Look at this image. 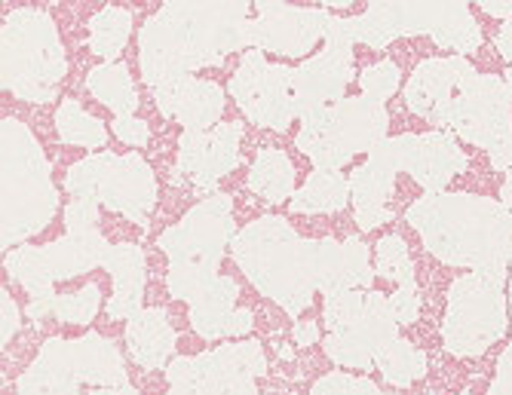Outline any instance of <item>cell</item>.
<instances>
[{
	"label": "cell",
	"mask_w": 512,
	"mask_h": 395,
	"mask_svg": "<svg viewBox=\"0 0 512 395\" xmlns=\"http://www.w3.org/2000/svg\"><path fill=\"white\" fill-rule=\"evenodd\" d=\"M230 255L264 298L289 316L310 310L316 291H371L375 282L371 249L359 236L344 242L304 239L279 215H264L237 230Z\"/></svg>",
	"instance_id": "cell-1"
},
{
	"label": "cell",
	"mask_w": 512,
	"mask_h": 395,
	"mask_svg": "<svg viewBox=\"0 0 512 395\" xmlns=\"http://www.w3.org/2000/svg\"><path fill=\"white\" fill-rule=\"evenodd\" d=\"M252 4H163L138 34V65L154 98L191 80L200 68H218L249 46Z\"/></svg>",
	"instance_id": "cell-2"
},
{
	"label": "cell",
	"mask_w": 512,
	"mask_h": 395,
	"mask_svg": "<svg viewBox=\"0 0 512 395\" xmlns=\"http://www.w3.org/2000/svg\"><path fill=\"white\" fill-rule=\"evenodd\" d=\"M405 221L421 233L436 261L463 267L494 285L509 282L512 212L500 200L448 190L424 193L408 206Z\"/></svg>",
	"instance_id": "cell-3"
},
{
	"label": "cell",
	"mask_w": 512,
	"mask_h": 395,
	"mask_svg": "<svg viewBox=\"0 0 512 395\" xmlns=\"http://www.w3.org/2000/svg\"><path fill=\"white\" fill-rule=\"evenodd\" d=\"M0 144H4V215H0V249L13 252L28 236L50 227L59 209V190L53 184L50 160L34 132L7 117L0 123Z\"/></svg>",
	"instance_id": "cell-4"
},
{
	"label": "cell",
	"mask_w": 512,
	"mask_h": 395,
	"mask_svg": "<svg viewBox=\"0 0 512 395\" xmlns=\"http://www.w3.org/2000/svg\"><path fill=\"white\" fill-rule=\"evenodd\" d=\"M234 200L215 193L160 233L157 245L169 258V291L178 301H197L218 279V264L234 242Z\"/></svg>",
	"instance_id": "cell-5"
},
{
	"label": "cell",
	"mask_w": 512,
	"mask_h": 395,
	"mask_svg": "<svg viewBox=\"0 0 512 395\" xmlns=\"http://www.w3.org/2000/svg\"><path fill=\"white\" fill-rule=\"evenodd\" d=\"M68 74L56 22L46 10L16 7L0 31V80L16 98L50 105Z\"/></svg>",
	"instance_id": "cell-6"
},
{
	"label": "cell",
	"mask_w": 512,
	"mask_h": 395,
	"mask_svg": "<svg viewBox=\"0 0 512 395\" xmlns=\"http://www.w3.org/2000/svg\"><path fill=\"white\" fill-rule=\"evenodd\" d=\"M325 328V356L353 371H375L378 353L402 337L390 298L378 288L325 294Z\"/></svg>",
	"instance_id": "cell-7"
},
{
	"label": "cell",
	"mask_w": 512,
	"mask_h": 395,
	"mask_svg": "<svg viewBox=\"0 0 512 395\" xmlns=\"http://www.w3.org/2000/svg\"><path fill=\"white\" fill-rule=\"evenodd\" d=\"M390 117L387 108L375 98L350 95L344 102L304 117L295 138L298 151L307 154L313 169L341 172L356 154H371L381 141H387Z\"/></svg>",
	"instance_id": "cell-8"
},
{
	"label": "cell",
	"mask_w": 512,
	"mask_h": 395,
	"mask_svg": "<svg viewBox=\"0 0 512 395\" xmlns=\"http://www.w3.org/2000/svg\"><path fill=\"white\" fill-rule=\"evenodd\" d=\"M65 190L71 200L105 206L142 230L157 206V178L142 154H92L68 169Z\"/></svg>",
	"instance_id": "cell-9"
},
{
	"label": "cell",
	"mask_w": 512,
	"mask_h": 395,
	"mask_svg": "<svg viewBox=\"0 0 512 395\" xmlns=\"http://www.w3.org/2000/svg\"><path fill=\"white\" fill-rule=\"evenodd\" d=\"M509 328V298L503 285L476 273L457 276L448 288L442 343L457 359H479Z\"/></svg>",
	"instance_id": "cell-10"
},
{
	"label": "cell",
	"mask_w": 512,
	"mask_h": 395,
	"mask_svg": "<svg viewBox=\"0 0 512 395\" xmlns=\"http://www.w3.org/2000/svg\"><path fill=\"white\" fill-rule=\"evenodd\" d=\"M108 252H111V245L102 236V230L65 233L62 239L40 245V249L19 245V249L4 255V267L28 291V298L37 301V298H46V294H53L56 282L105 267Z\"/></svg>",
	"instance_id": "cell-11"
},
{
	"label": "cell",
	"mask_w": 512,
	"mask_h": 395,
	"mask_svg": "<svg viewBox=\"0 0 512 395\" xmlns=\"http://www.w3.org/2000/svg\"><path fill=\"white\" fill-rule=\"evenodd\" d=\"M267 371L258 340L224 343L203 356H181L166 368V395H258L255 380Z\"/></svg>",
	"instance_id": "cell-12"
},
{
	"label": "cell",
	"mask_w": 512,
	"mask_h": 395,
	"mask_svg": "<svg viewBox=\"0 0 512 395\" xmlns=\"http://www.w3.org/2000/svg\"><path fill=\"white\" fill-rule=\"evenodd\" d=\"M230 98L252 126L286 132L298 117L295 105V68L270 65L258 49H246L237 74L227 83Z\"/></svg>",
	"instance_id": "cell-13"
},
{
	"label": "cell",
	"mask_w": 512,
	"mask_h": 395,
	"mask_svg": "<svg viewBox=\"0 0 512 395\" xmlns=\"http://www.w3.org/2000/svg\"><path fill=\"white\" fill-rule=\"evenodd\" d=\"M436 129H451L454 138L482 147L488 154L500 138L512 132V95L506 80L497 74H479L463 83L442 111Z\"/></svg>",
	"instance_id": "cell-14"
},
{
	"label": "cell",
	"mask_w": 512,
	"mask_h": 395,
	"mask_svg": "<svg viewBox=\"0 0 512 395\" xmlns=\"http://www.w3.org/2000/svg\"><path fill=\"white\" fill-rule=\"evenodd\" d=\"M353 28L350 19L335 16L329 31H325V49L319 56L301 62L295 68V105L298 117H310L344 102L347 83L353 80Z\"/></svg>",
	"instance_id": "cell-15"
},
{
	"label": "cell",
	"mask_w": 512,
	"mask_h": 395,
	"mask_svg": "<svg viewBox=\"0 0 512 395\" xmlns=\"http://www.w3.org/2000/svg\"><path fill=\"white\" fill-rule=\"evenodd\" d=\"M381 151L390 157L396 172L411 175L427 193H445V187L470 169V154H463L460 141L451 132H424V135H396L381 141Z\"/></svg>",
	"instance_id": "cell-16"
},
{
	"label": "cell",
	"mask_w": 512,
	"mask_h": 395,
	"mask_svg": "<svg viewBox=\"0 0 512 395\" xmlns=\"http://www.w3.org/2000/svg\"><path fill=\"white\" fill-rule=\"evenodd\" d=\"M329 10H301L292 4H255V19L249 22V46L258 53L301 59L325 37L332 25Z\"/></svg>",
	"instance_id": "cell-17"
},
{
	"label": "cell",
	"mask_w": 512,
	"mask_h": 395,
	"mask_svg": "<svg viewBox=\"0 0 512 395\" xmlns=\"http://www.w3.org/2000/svg\"><path fill=\"white\" fill-rule=\"evenodd\" d=\"M243 123H218L209 132H181L178 138V175L200 190L215 184L240 166Z\"/></svg>",
	"instance_id": "cell-18"
},
{
	"label": "cell",
	"mask_w": 512,
	"mask_h": 395,
	"mask_svg": "<svg viewBox=\"0 0 512 395\" xmlns=\"http://www.w3.org/2000/svg\"><path fill=\"white\" fill-rule=\"evenodd\" d=\"M473 77H479V71L463 56L424 59L405 83V105L411 108V114L424 117L430 126H436L448 102L457 95V89L463 83H470Z\"/></svg>",
	"instance_id": "cell-19"
},
{
	"label": "cell",
	"mask_w": 512,
	"mask_h": 395,
	"mask_svg": "<svg viewBox=\"0 0 512 395\" xmlns=\"http://www.w3.org/2000/svg\"><path fill=\"white\" fill-rule=\"evenodd\" d=\"M240 285L230 276H218L197 301H191V328L203 340H221V337H246L255 325L252 310L237 307Z\"/></svg>",
	"instance_id": "cell-20"
},
{
	"label": "cell",
	"mask_w": 512,
	"mask_h": 395,
	"mask_svg": "<svg viewBox=\"0 0 512 395\" xmlns=\"http://www.w3.org/2000/svg\"><path fill=\"white\" fill-rule=\"evenodd\" d=\"M396 166L381 151V144L368 154L362 166L350 172V193H353V218L359 230H375L393 221L390 212V196L396 187Z\"/></svg>",
	"instance_id": "cell-21"
},
{
	"label": "cell",
	"mask_w": 512,
	"mask_h": 395,
	"mask_svg": "<svg viewBox=\"0 0 512 395\" xmlns=\"http://www.w3.org/2000/svg\"><path fill=\"white\" fill-rule=\"evenodd\" d=\"M166 120H178L184 132H209L224 114V89L212 80H184L166 95L154 98Z\"/></svg>",
	"instance_id": "cell-22"
},
{
	"label": "cell",
	"mask_w": 512,
	"mask_h": 395,
	"mask_svg": "<svg viewBox=\"0 0 512 395\" xmlns=\"http://www.w3.org/2000/svg\"><path fill=\"white\" fill-rule=\"evenodd\" d=\"M105 270L114 279V294L108 301V319L111 322H129L135 313H142L145 301V252L135 242H120L111 245V252L105 258Z\"/></svg>",
	"instance_id": "cell-23"
},
{
	"label": "cell",
	"mask_w": 512,
	"mask_h": 395,
	"mask_svg": "<svg viewBox=\"0 0 512 395\" xmlns=\"http://www.w3.org/2000/svg\"><path fill=\"white\" fill-rule=\"evenodd\" d=\"M175 328L163 307H145L126 325V347L138 368L160 371L172 365L175 356Z\"/></svg>",
	"instance_id": "cell-24"
},
{
	"label": "cell",
	"mask_w": 512,
	"mask_h": 395,
	"mask_svg": "<svg viewBox=\"0 0 512 395\" xmlns=\"http://www.w3.org/2000/svg\"><path fill=\"white\" fill-rule=\"evenodd\" d=\"M80 380L71 362V340L53 337L43 343L34 365L19 377L16 395H80Z\"/></svg>",
	"instance_id": "cell-25"
},
{
	"label": "cell",
	"mask_w": 512,
	"mask_h": 395,
	"mask_svg": "<svg viewBox=\"0 0 512 395\" xmlns=\"http://www.w3.org/2000/svg\"><path fill=\"white\" fill-rule=\"evenodd\" d=\"M71 362H74V374L80 383L86 386H123L126 380V368H123V356L114 347L111 340H105L102 334L89 331L80 340H71Z\"/></svg>",
	"instance_id": "cell-26"
},
{
	"label": "cell",
	"mask_w": 512,
	"mask_h": 395,
	"mask_svg": "<svg viewBox=\"0 0 512 395\" xmlns=\"http://www.w3.org/2000/svg\"><path fill=\"white\" fill-rule=\"evenodd\" d=\"M427 34L436 46L451 49L454 56H473L482 46V28L473 19L470 4H430Z\"/></svg>",
	"instance_id": "cell-27"
},
{
	"label": "cell",
	"mask_w": 512,
	"mask_h": 395,
	"mask_svg": "<svg viewBox=\"0 0 512 395\" xmlns=\"http://www.w3.org/2000/svg\"><path fill=\"white\" fill-rule=\"evenodd\" d=\"M353 200L350 178L332 169H313L301 190L292 196V212L295 215H332L341 212Z\"/></svg>",
	"instance_id": "cell-28"
},
{
	"label": "cell",
	"mask_w": 512,
	"mask_h": 395,
	"mask_svg": "<svg viewBox=\"0 0 512 395\" xmlns=\"http://www.w3.org/2000/svg\"><path fill=\"white\" fill-rule=\"evenodd\" d=\"M249 190L264 206L286 203L295 196V166L283 151H261L249 169Z\"/></svg>",
	"instance_id": "cell-29"
},
{
	"label": "cell",
	"mask_w": 512,
	"mask_h": 395,
	"mask_svg": "<svg viewBox=\"0 0 512 395\" xmlns=\"http://www.w3.org/2000/svg\"><path fill=\"white\" fill-rule=\"evenodd\" d=\"M99 301H102V291L99 285H83L74 294H46V298H37L28 304V316L34 322L43 319H59L65 325H89L99 313Z\"/></svg>",
	"instance_id": "cell-30"
},
{
	"label": "cell",
	"mask_w": 512,
	"mask_h": 395,
	"mask_svg": "<svg viewBox=\"0 0 512 395\" xmlns=\"http://www.w3.org/2000/svg\"><path fill=\"white\" fill-rule=\"evenodd\" d=\"M86 89L96 95L102 105H108L117 117H135V111H138L135 83L129 77V68L120 62L92 68L86 77Z\"/></svg>",
	"instance_id": "cell-31"
},
{
	"label": "cell",
	"mask_w": 512,
	"mask_h": 395,
	"mask_svg": "<svg viewBox=\"0 0 512 395\" xmlns=\"http://www.w3.org/2000/svg\"><path fill=\"white\" fill-rule=\"evenodd\" d=\"M132 31V13L123 7H105L89 19V49L99 56L102 65H111L129 40Z\"/></svg>",
	"instance_id": "cell-32"
},
{
	"label": "cell",
	"mask_w": 512,
	"mask_h": 395,
	"mask_svg": "<svg viewBox=\"0 0 512 395\" xmlns=\"http://www.w3.org/2000/svg\"><path fill=\"white\" fill-rule=\"evenodd\" d=\"M375 368L384 374L387 383H393L399 389H408L411 383L427 377V356L417 350L414 343H408L405 337H396L393 343H387V347L378 353Z\"/></svg>",
	"instance_id": "cell-33"
},
{
	"label": "cell",
	"mask_w": 512,
	"mask_h": 395,
	"mask_svg": "<svg viewBox=\"0 0 512 395\" xmlns=\"http://www.w3.org/2000/svg\"><path fill=\"white\" fill-rule=\"evenodd\" d=\"M56 129H59V138L65 144H74V147H86V151H96V147H105L108 141V129L102 120H96L92 114H86L74 98H65L56 111Z\"/></svg>",
	"instance_id": "cell-34"
},
{
	"label": "cell",
	"mask_w": 512,
	"mask_h": 395,
	"mask_svg": "<svg viewBox=\"0 0 512 395\" xmlns=\"http://www.w3.org/2000/svg\"><path fill=\"white\" fill-rule=\"evenodd\" d=\"M375 273L387 282H393L396 288L402 285H417L414 279V261L408 255V245L402 236L390 233V236H381L378 249H375Z\"/></svg>",
	"instance_id": "cell-35"
},
{
	"label": "cell",
	"mask_w": 512,
	"mask_h": 395,
	"mask_svg": "<svg viewBox=\"0 0 512 395\" xmlns=\"http://www.w3.org/2000/svg\"><path fill=\"white\" fill-rule=\"evenodd\" d=\"M399 80H402V74H399V65L396 62H390V59H384V62H375V65H368L362 74H359V86H362V95L365 98H375V102H387L390 95H396V89H399Z\"/></svg>",
	"instance_id": "cell-36"
},
{
	"label": "cell",
	"mask_w": 512,
	"mask_h": 395,
	"mask_svg": "<svg viewBox=\"0 0 512 395\" xmlns=\"http://www.w3.org/2000/svg\"><path fill=\"white\" fill-rule=\"evenodd\" d=\"M310 395H390L365 377L353 374H325L310 386Z\"/></svg>",
	"instance_id": "cell-37"
},
{
	"label": "cell",
	"mask_w": 512,
	"mask_h": 395,
	"mask_svg": "<svg viewBox=\"0 0 512 395\" xmlns=\"http://www.w3.org/2000/svg\"><path fill=\"white\" fill-rule=\"evenodd\" d=\"M65 227H68V233L99 230V206L89 200H71L65 209Z\"/></svg>",
	"instance_id": "cell-38"
},
{
	"label": "cell",
	"mask_w": 512,
	"mask_h": 395,
	"mask_svg": "<svg viewBox=\"0 0 512 395\" xmlns=\"http://www.w3.org/2000/svg\"><path fill=\"white\" fill-rule=\"evenodd\" d=\"M390 307H393V316L399 325H414L417 316H421V294H417V285L396 288L390 298Z\"/></svg>",
	"instance_id": "cell-39"
},
{
	"label": "cell",
	"mask_w": 512,
	"mask_h": 395,
	"mask_svg": "<svg viewBox=\"0 0 512 395\" xmlns=\"http://www.w3.org/2000/svg\"><path fill=\"white\" fill-rule=\"evenodd\" d=\"M111 129H114V135H117L123 144H129V147H145V144L151 141L148 123H145V120H138V117H114Z\"/></svg>",
	"instance_id": "cell-40"
},
{
	"label": "cell",
	"mask_w": 512,
	"mask_h": 395,
	"mask_svg": "<svg viewBox=\"0 0 512 395\" xmlns=\"http://www.w3.org/2000/svg\"><path fill=\"white\" fill-rule=\"evenodd\" d=\"M0 322H4V328H0V347L7 350V343L19 331V307H16V301L7 294V288L0 291Z\"/></svg>",
	"instance_id": "cell-41"
},
{
	"label": "cell",
	"mask_w": 512,
	"mask_h": 395,
	"mask_svg": "<svg viewBox=\"0 0 512 395\" xmlns=\"http://www.w3.org/2000/svg\"><path fill=\"white\" fill-rule=\"evenodd\" d=\"M485 395H512V343L497 359V371H494V380Z\"/></svg>",
	"instance_id": "cell-42"
},
{
	"label": "cell",
	"mask_w": 512,
	"mask_h": 395,
	"mask_svg": "<svg viewBox=\"0 0 512 395\" xmlns=\"http://www.w3.org/2000/svg\"><path fill=\"white\" fill-rule=\"evenodd\" d=\"M488 163H491L494 172H503V175L512 172V132L491 147V151H488Z\"/></svg>",
	"instance_id": "cell-43"
},
{
	"label": "cell",
	"mask_w": 512,
	"mask_h": 395,
	"mask_svg": "<svg viewBox=\"0 0 512 395\" xmlns=\"http://www.w3.org/2000/svg\"><path fill=\"white\" fill-rule=\"evenodd\" d=\"M292 337H295V343L301 350H307V347H313V343L319 340V322H298L295 328H292Z\"/></svg>",
	"instance_id": "cell-44"
},
{
	"label": "cell",
	"mask_w": 512,
	"mask_h": 395,
	"mask_svg": "<svg viewBox=\"0 0 512 395\" xmlns=\"http://www.w3.org/2000/svg\"><path fill=\"white\" fill-rule=\"evenodd\" d=\"M476 7H482V13H488L494 19H503V22L512 19V0H482Z\"/></svg>",
	"instance_id": "cell-45"
},
{
	"label": "cell",
	"mask_w": 512,
	"mask_h": 395,
	"mask_svg": "<svg viewBox=\"0 0 512 395\" xmlns=\"http://www.w3.org/2000/svg\"><path fill=\"white\" fill-rule=\"evenodd\" d=\"M497 53L503 56V62H509L512 65V19L509 22H503L500 25V31H497Z\"/></svg>",
	"instance_id": "cell-46"
},
{
	"label": "cell",
	"mask_w": 512,
	"mask_h": 395,
	"mask_svg": "<svg viewBox=\"0 0 512 395\" xmlns=\"http://www.w3.org/2000/svg\"><path fill=\"white\" fill-rule=\"evenodd\" d=\"M500 203L512 212V172L506 175V181H503V187H500Z\"/></svg>",
	"instance_id": "cell-47"
},
{
	"label": "cell",
	"mask_w": 512,
	"mask_h": 395,
	"mask_svg": "<svg viewBox=\"0 0 512 395\" xmlns=\"http://www.w3.org/2000/svg\"><path fill=\"white\" fill-rule=\"evenodd\" d=\"M506 298H509V313H512V261H509V294Z\"/></svg>",
	"instance_id": "cell-48"
},
{
	"label": "cell",
	"mask_w": 512,
	"mask_h": 395,
	"mask_svg": "<svg viewBox=\"0 0 512 395\" xmlns=\"http://www.w3.org/2000/svg\"><path fill=\"white\" fill-rule=\"evenodd\" d=\"M503 80H506V86H509V95H512V65L506 68V74H503Z\"/></svg>",
	"instance_id": "cell-49"
},
{
	"label": "cell",
	"mask_w": 512,
	"mask_h": 395,
	"mask_svg": "<svg viewBox=\"0 0 512 395\" xmlns=\"http://www.w3.org/2000/svg\"><path fill=\"white\" fill-rule=\"evenodd\" d=\"M460 395H470V392H460Z\"/></svg>",
	"instance_id": "cell-50"
}]
</instances>
